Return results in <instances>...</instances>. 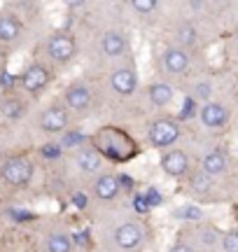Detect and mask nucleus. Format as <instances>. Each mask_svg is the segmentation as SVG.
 Returning <instances> with one entry per match:
<instances>
[{
    "mask_svg": "<svg viewBox=\"0 0 238 252\" xmlns=\"http://www.w3.org/2000/svg\"><path fill=\"white\" fill-rule=\"evenodd\" d=\"M0 98H2V91H0Z\"/></svg>",
    "mask_w": 238,
    "mask_h": 252,
    "instance_id": "obj_41",
    "label": "nucleus"
},
{
    "mask_svg": "<svg viewBox=\"0 0 238 252\" xmlns=\"http://www.w3.org/2000/svg\"><path fill=\"white\" fill-rule=\"evenodd\" d=\"M234 2H236V0H208V5H210L212 9H229Z\"/></svg>",
    "mask_w": 238,
    "mask_h": 252,
    "instance_id": "obj_38",
    "label": "nucleus"
},
{
    "mask_svg": "<svg viewBox=\"0 0 238 252\" xmlns=\"http://www.w3.org/2000/svg\"><path fill=\"white\" fill-rule=\"evenodd\" d=\"M91 143L101 150V154L108 159L110 166H121V163L133 161L140 154V143L126 128L117 124H103L91 133Z\"/></svg>",
    "mask_w": 238,
    "mask_h": 252,
    "instance_id": "obj_1",
    "label": "nucleus"
},
{
    "mask_svg": "<svg viewBox=\"0 0 238 252\" xmlns=\"http://www.w3.org/2000/svg\"><path fill=\"white\" fill-rule=\"evenodd\" d=\"M220 248L224 252H238V226H234V229H229V231H224Z\"/></svg>",
    "mask_w": 238,
    "mask_h": 252,
    "instance_id": "obj_32",
    "label": "nucleus"
},
{
    "mask_svg": "<svg viewBox=\"0 0 238 252\" xmlns=\"http://www.w3.org/2000/svg\"><path fill=\"white\" fill-rule=\"evenodd\" d=\"M133 52V40L131 33L121 26H108L98 37V54L108 65L128 61Z\"/></svg>",
    "mask_w": 238,
    "mask_h": 252,
    "instance_id": "obj_7",
    "label": "nucleus"
},
{
    "mask_svg": "<svg viewBox=\"0 0 238 252\" xmlns=\"http://www.w3.org/2000/svg\"><path fill=\"white\" fill-rule=\"evenodd\" d=\"M199 108H201V103H196L192 96H187V94H184V100H182V105H180V112H178V117L182 119L184 124H189L192 119L199 117Z\"/></svg>",
    "mask_w": 238,
    "mask_h": 252,
    "instance_id": "obj_29",
    "label": "nucleus"
},
{
    "mask_svg": "<svg viewBox=\"0 0 238 252\" xmlns=\"http://www.w3.org/2000/svg\"><path fill=\"white\" fill-rule=\"evenodd\" d=\"M70 159H73V166L77 168V173H82L87 178H93V175L103 173L105 168H110L108 159L103 157L101 150H98L93 143H87L84 147L70 152Z\"/></svg>",
    "mask_w": 238,
    "mask_h": 252,
    "instance_id": "obj_16",
    "label": "nucleus"
},
{
    "mask_svg": "<svg viewBox=\"0 0 238 252\" xmlns=\"http://www.w3.org/2000/svg\"><path fill=\"white\" fill-rule=\"evenodd\" d=\"M196 52H189L180 45H173L166 40L161 49L156 52V75L171 82H187L192 75H196Z\"/></svg>",
    "mask_w": 238,
    "mask_h": 252,
    "instance_id": "obj_2",
    "label": "nucleus"
},
{
    "mask_svg": "<svg viewBox=\"0 0 238 252\" xmlns=\"http://www.w3.org/2000/svg\"><path fill=\"white\" fill-rule=\"evenodd\" d=\"M145 198H147V203H149V208H156V206H161V201H164V196H161V191H156L154 187H147L145 191Z\"/></svg>",
    "mask_w": 238,
    "mask_h": 252,
    "instance_id": "obj_34",
    "label": "nucleus"
},
{
    "mask_svg": "<svg viewBox=\"0 0 238 252\" xmlns=\"http://www.w3.org/2000/svg\"><path fill=\"white\" fill-rule=\"evenodd\" d=\"M159 168L166 178L171 180H184L189 173L196 168V157L192 154L189 147L184 145H175L171 150H164L159 157Z\"/></svg>",
    "mask_w": 238,
    "mask_h": 252,
    "instance_id": "obj_11",
    "label": "nucleus"
},
{
    "mask_svg": "<svg viewBox=\"0 0 238 252\" xmlns=\"http://www.w3.org/2000/svg\"><path fill=\"white\" fill-rule=\"evenodd\" d=\"M231 45H234V52L238 54V26H236V31H234V35H231Z\"/></svg>",
    "mask_w": 238,
    "mask_h": 252,
    "instance_id": "obj_40",
    "label": "nucleus"
},
{
    "mask_svg": "<svg viewBox=\"0 0 238 252\" xmlns=\"http://www.w3.org/2000/svg\"><path fill=\"white\" fill-rule=\"evenodd\" d=\"M19 87V75H14L12 70L2 68L0 70V91L2 94H12V91Z\"/></svg>",
    "mask_w": 238,
    "mask_h": 252,
    "instance_id": "obj_30",
    "label": "nucleus"
},
{
    "mask_svg": "<svg viewBox=\"0 0 238 252\" xmlns=\"http://www.w3.org/2000/svg\"><path fill=\"white\" fill-rule=\"evenodd\" d=\"M168 42L196 52L201 47V28L192 17H178L168 28Z\"/></svg>",
    "mask_w": 238,
    "mask_h": 252,
    "instance_id": "obj_17",
    "label": "nucleus"
},
{
    "mask_svg": "<svg viewBox=\"0 0 238 252\" xmlns=\"http://www.w3.org/2000/svg\"><path fill=\"white\" fill-rule=\"evenodd\" d=\"M89 194H91V198L96 203H101V206H112V203H117L119 196L124 194L121 182H119V173L112 171V168H105L103 173L93 175Z\"/></svg>",
    "mask_w": 238,
    "mask_h": 252,
    "instance_id": "obj_14",
    "label": "nucleus"
},
{
    "mask_svg": "<svg viewBox=\"0 0 238 252\" xmlns=\"http://www.w3.org/2000/svg\"><path fill=\"white\" fill-rule=\"evenodd\" d=\"M103 89L108 91L110 96H115L117 100H133L143 91L140 72H138L136 63L128 59V61L108 65L105 77H103Z\"/></svg>",
    "mask_w": 238,
    "mask_h": 252,
    "instance_id": "obj_4",
    "label": "nucleus"
},
{
    "mask_svg": "<svg viewBox=\"0 0 238 252\" xmlns=\"http://www.w3.org/2000/svg\"><path fill=\"white\" fill-rule=\"evenodd\" d=\"M77 54H80V45L70 31H54L45 40V56L52 65H70Z\"/></svg>",
    "mask_w": 238,
    "mask_h": 252,
    "instance_id": "obj_12",
    "label": "nucleus"
},
{
    "mask_svg": "<svg viewBox=\"0 0 238 252\" xmlns=\"http://www.w3.org/2000/svg\"><path fill=\"white\" fill-rule=\"evenodd\" d=\"M131 210H136L138 215H145L149 210V203H147L145 194H133V201H131Z\"/></svg>",
    "mask_w": 238,
    "mask_h": 252,
    "instance_id": "obj_33",
    "label": "nucleus"
},
{
    "mask_svg": "<svg viewBox=\"0 0 238 252\" xmlns=\"http://www.w3.org/2000/svg\"><path fill=\"white\" fill-rule=\"evenodd\" d=\"M59 143H61V147H63L65 152H75V150H80V147H84L87 143H91V133H87V131H82L80 126H70L65 133H61L59 138H56Z\"/></svg>",
    "mask_w": 238,
    "mask_h": 252,
    "instance_id": "obj_25",
    "label": "nucleus"
},
{
    "mask_svg": "<svg viewBox=\"0 0 238 252\" xmlns=\"http://www.w3.org/2000/svg\"><path fill=\"white\" fill-rule=\"evenodd\" d=\"M215 91H217L215 80L208 77V75H201V72L192 75L189 80L184 82V94H187V96H192V98L196 100V103H201V105L215 98Z\"/></svg>",
    "mask_w": 238,
    "mask_h": 252,
    "instance_id": "obj_20",
    "label": "nucleus"
},
{
    "mask_svg": "<svg viewBox=\"0 0 238 252\" xmlns=\"http://www.w3.org/2000/svg\"><path fill=\"white\" fill-rule=\"evenodd\" d=\"M61 2H63L68 9H82L84 5L89 2V0H61Z\"/></svg>",
    "mask_w": 238,
    "mask_h": 252,
    "instance_id": "obj_39",
    "label": "nucleus"
},
{
    "mask_svg": "<svg viewBox=\"0 0 238 252\" xmlns=\"http://www.w3.org/2000/svg\"><path fill=\"white\" fill-rule=\"evenodd\" d=\"M143 96H145L147 105L152 110H159V112H166L178 98V84L171 80H164L156 75L154 80H149L143 89Z\"/></svg>",
    "mask_w": 238,
    "mask_h": 252,
    "instance_id": "obj_15",
    "label": "nucleus"
},
{
    "mask_svg": "<svg viewBox=\"0 0 238 252\" xmlns=\"http://www.w3.org/2000/svg\"><path fill=\"white\" fill-rule=\"evenodd\" d=\"M196 166H199L201 171H206L208 175L222 180V178H227V175L231 173V168H234V159H231V154H229L227 147L217 145V147L206 150V152L196 159Z\"/></svg>",
    "mask_w": 238,
    "mask_h": 252,
    "instance_id": "obj_18",
    "label": "nucleus"
},
{
    "mask_svg": "<svg viewBox=\"0 0 238 252\" xmlns=\"http://www.w3.org/2000/svg\"><path fill=\"white\" fill-rule=\"evenodd\" d=\"M21 35H24V24L19 21V17L12 12H2L0 14V42L14 45Z\"/></svg>",
    "mask_w": 238,
    "mask_h": 252,
    "instance_id": "obj_24",
    "label": "nucleus"
},
{
    "mask_svg": "<svg viewBox=\"0 0 238 252\" xmlns=\"http://www.w3.org/2000/svg\"><path fill=\"white\" fill-rule=\"evenodd\" d=\"M184 133H187V124L178 115L159 112L145 124V145L149 150L164 152L175 145H182Z\"/></svg>",
    "mask_w": 238,
    "mask_h": 252,
    "instance_id": "obj_3",
    "label": "nucleus"
},
{
    "mask_svg": "<svg viewBox=\"0 0 238 252\" xmlns=\"http://www.w3.org/2000/svg\"><path fill=\"white\" fill-rule=\"evenodd\" d=\"M168 252H199V248H196L192 241H180V243H175Z\"/></svg>",
    "mask_w": 238,
    "mask_h": 252,
    "instance_id": "obj_37",
    "label": "nucleus"
},
{
    "mask_svg": "<svg viewBox=\"0 0 238 252\" xmlns=\"http://www.w3.org/2000/svg\"><path fill=\"white\" fill-rule=\"evenodd\" d=\"M61 100H63L65 108L75 115V119H87L91 117L96 108H98V89H96L93 82L77 77V80L65 84Z\"/></svg>",
    "mask_w": 238,
    "mask_h": 252,
    "instance_id": "obj_5",
    "label": "nucleus"
},
{
    "mask_svg": "<svg viewBox=\"0 0 238 252\" xmlns=\"http://www.w3.org/2000/svg\"><path fill=\"white\" fill-rule=\"evenodd\" d=\"M222 236L224 234L210 222H201V224L192 226V243L203 250H212V248L222 245Z\"/></svg>",
    "mask_w": 238,
    "mask_h": 252,
    "instance_id": "obj_21",
    "label": "nucleus"
},
{
    "mask_svg": "<svg viewBox=\"0 0 238 252\" xmlns=\"http://www.w3.org/2000/svg\"><path fill=\"white\" fill-rule=\"evenodd\" d=\"M128 7L136 17H143V19H149L154 17L159 7H161V0H128Z\"/></svg>",
    "mask_w": 238,
    "mask_h": 252,
    "instance_id": "obj_27",
    "label": "nucleus"
},
{
    "mask_svg": "<svg viewBox=\"0 0 238 252\" xmlns=\"http://www.w3.org/2000/svg\"><path fill=\"white\" fill-rule=\"evenodd\" d=\"M70 203H73L77 210H87V208L91 206V194L84 191V189H75L73 194H70Z\"/></svg>",
    "mask_w": 238,
    "mask_h": 252,
    "instance_id": "obj_31",
    "label": "nucleus"
},
{
    "mask_svg": "<svg viewBox=\"0 0 238 252\" xmlns=\"http://www.w3.org/2000/svg\"><path fill=\"white\" fill-rule=\"evenodd\" d=\"M26 112H28L26 98L17 96L14 91H12V94H2V98H0V115H2V119L19 122V119L26 117Z\"/></svg>",
    "mask_w": 238,
    "mask_h": 252,
    "instance_id": "obj_22",
    "label": "nucleus"
},
{
    "mask_svg": "<svg viewBox=\"0 0 238 252\" xmlns=\"http://www.w3.org/2000/svg\"><path fill=\"white\" fill-rule=\"evenodd\" d=\"M9 217H12V222H33V213H28V210H9Z\"/></svg>",
    "mask_w": 238,
    "mask_h": 252,
    "instance_id": "obj_35",
    "label": "nucleus"
},
{
    "mask_svg": "<svg viewBox=\"0 0 238 252\" xmlns=\"http://www.w3.org/2000/svg\"><path fill=\"white\" fill-rule=\"evenodd\" d=\"M75 122V115L63 105V100H54L49 103L40 115H37V128L49 138H59L61 133H65Z\"/></svg>",
    "mask_w": 238,
    "mask_h": 252,
    "instance_id": "obj_13",
    "label": "nucleus"
},
{
    "mask_svg": "<svg viewBox=\"0 0 238 252\" xmlns=\"http://www.w3.org/2000/svg\"><path fill=\"white\" fill-rule=\"evenodd\" d=\"M119 182H121V189H124V194H133V189H136V180H133V175L119 173Z\"/></svg>",
    "mask_w": 238,
    "mask_h": 252,
    "instance_id": "obj_36",
    "label": "nucleus"
},
{
    "mask_svg": "<svg viewBox=\"0 0 238 252\" xmlns=\"http://www.w3.org/2000/svg\"><path fill=\"white\" fill-rule=\"evenodd\" d=\"M173 220H178V222H182L187 226L201 224V222H206V210L196 201H182L180 206L173 208Z\"/></svg>",
    "mask_w": 238,
    "mask_h": 252,
    "instance_id": "obj_23",
    "label": "nucleus"
},
{
    "mask_svg": "<svg viewBox=\"0 0 238 252\" xmlns=\"http://www.w3.org/2000/svg\"><path fill=\"white\" fill-rule=\"evenodd\" d=\"M184 187H187V191H189L196 201H210V198L217 196L220 180L208 175L206 171H201V168L196 166V168L184 178Z\"/></svg>",
    "mask_w": 238,
    "mask_h": 252,
    "instance_id": "obj_19",
    "label": "nucleus"
},
{
    "mask_svg": "<svg viewBox=\"0 0 238 252\" xmlns=\"http://www.w3.org/2000/svg\"><path fill=\"white\" fill-rule=\"evenodd\" d=\"M56 80L54 65L49 61H30L19 72V89L30 98H40Z\"/></svg>",
    "mask_w": 238,
    "mask_h": 252,
    "instance_id": "obj_8",
    "label": "nucleus"
},
{
    "mask_svg": "<svg viewBox=\"0 0 238 252\" xmlns=\"http://www.w3.org/2000/svg\"><path fill=\"white\" fill-rule=\"evenodd\" d=\"M35 178V161L28 154H12L0 161V180L12 189H26Z\"/></svg>",
    "mask_w": 238,
    "mask_h": 252,
    "instance_id": "obj_10",
    "label": "nucleus"
},
{
    "mask_svg": "<svg viewBox=\"0 0 238 252\" xmlns=\"http://www.w3.org/2000/svg\"><path fill=\"white\" fill-rule=\"evenodd\" d=\"M110 241H112V245L121 252H136L145 245L147 231H145V224L140 222V215H138L136 210H131L128 215H124L117 224L112 226Z\"/></svg>",
    "mask_w": 238,
    "mask_h": 252,
    "instance_id": "obj_6",
    "label": "nucleus"
},
{
    "mask_svg": "<svg viewBox=\"0 0 238 252\" xmlns=\"http://www.w3.org/2000/svg\"><path fill=\"white\" fill-rule=\"evenodd\" d=\"M63 154H65V150L61 147V143H59L56 138L47 140L45 145H40V157H42L45 161H59Z\"/></svg>",
    "mask_w": 238,
    "mask_h": 252,
    "instance_id": "obj_28",
    "label": "nucleus"
},
{
    "mask_svg": "<svg viewBox=\"0 0 238 252\" xmlns=\"http://www.w3.org/2000/svg\"><path fill=\"white\" fill-rule=\"evenodd\" d=\"M47 252H75V238L70 231H52L45 241Z\"/></svg>",
    "mask_w": 238,
    "mask_h": 252,
    "instance_id": "obj_26",
    "label": "nucleus"
},
{
    "mask_svg": "<svg viewBox=\"0 0 238 252\" xmlns=\"http://www.w3.org/2000/svg\"><path fill=\"white\" fill-rule=\"evenodd\" d=\"M231 119H234V108H231L229 100L224 98H212L208 103H203L199 108V126H201L206 133L210 135H220L229 128Z\"/></svg>",
    "mask_w": 238,
    "mask_h": 252,
    "instance_id": "obj_9",
    "label": "nucleus"
}]
</instances>
